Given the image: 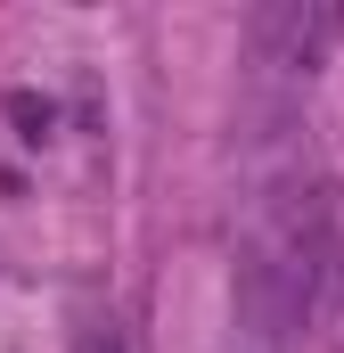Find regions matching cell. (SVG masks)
I'll use <instances>...</instances> for the list:
<instances>
[{"instance_id": "cell-1", "label": "cell", "mask_w": 344, "mask_h": 353, "mask_svg": "<svg viewBox=\"0 0 344 353\" xmlns=\"http://www.w3.org/2000/svg\"><path fill=\"white\" fill-rule=\"evenodd\" d=\"M255 41L270 66H320V50L336 41V8H262L255 17Z\"/></svg>"}, {"instance_id": "cell-3", "label": "cell", "mask_w": 344, "mask_h": 353, "mask_svg": "<svg viewBox=\"0 0 344 353\" xmlns=\"http://www.w3.org/2000/svg\"><path fill=\"white\" fill-rule=\"evenodd\" d=\"M83 353H115V337H90V345H83Z\"/></svg>"}, {"instance_id": "cell-2", "label": "cell", "mask_w": 344, "mask_h": 353, "mask_svg": "<svg viewBox=\"0 0 344 353\" xmlns=\"http://www.w3.org/2000/svg\"><path fill=\"white\" fill-rule=\"evenodd\" d=\"M8 123H17V140H50V123H58V107L50 99H33V90H8Z\"/></svg>"}]
</instances>
